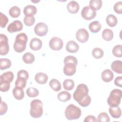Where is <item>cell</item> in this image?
<instances>
[{
    "label": "cell",
    "instance_id": "cell-47",
    "mask_svg": "<svg viewBox=\"0 0 122 122\" xmlns=\"http://www.w3.org/2000/svg\"><path fill=\"white\" fill-rule=\"evenodd\" d=\"M114 84L117 86H119V87H122V76H118L114 80Z\"/></svg>",
    "mask_w": 122,
    "mask_h": 122
},
{
    "label": "cell",
    "instance_id": "cell-38",
    "mask_svg": "<svg viewBox=\"0 0 122 122\" xmlns=\"http://www.w3.org/2000/svg\"><path fill=\"white\" fill-rule=\"evenodd\" d=\"M10 88V82L5 81H0V90L2 92H6Z\"/></svg>",
    "mask_w": 122,
    "mask_h": 122
},
{
    "label": "cell",
    "instance_id": "cell-23",
    "mask_svg": "<svg viewBox=\"0 0 122 122\" xmlns=\"http://www.w3.org/2000/svg\"><path fill=\"white\" fill-rule=\"evenodd\" d=\"M58 99L62 102H66L69 101L71 98V94L68 92L62 91L58 93Z\"/></svg>",
    "mask_w": 122,
    "mask_h": 122
},
{
    "label": "cell",
    "instance_id": "cell-4",
    "mask_svg": "<svg viewBox=\"0 0 122 122\" xmlns=\"http://www.w3.org/2000/svg\"><path fill=\"white\" fill-rule=\"evenodd\" d=\"M81 113L80 108L72 104L69 105L65 111V117L69 120L79 119L81 116Z\"/></svg>",
    "mask_w": 122,
    "mask_h": 122
},
{
    "label": "cell",
    "instance_id": "cell-17",
    "mask_svg": "<svg viewBox=\"0 0 122 122\" xmlns=\"http://www.w3.org/2000/svg\"><path fill=\"white\" fill-rule=\"evenodd\" d=\"M48 75L43 72H38L35 76V80L36 81L40 84H44L46 83L48 81Z\"/></svg>",
    "mask_w": 122,
    "mask_h": 122
},
{
    "label": "cell",
    "instance_id": "cell-27",
    "mask_svg": "<svg viewBox=\"0 0 122 122\" xmlns=\"http://www.w3.org/2000/svg\"><path fill=\"white\" fill-rule=\"evenodd\" d=\"M102 37L106 41H111L113 37V31L109 29H105L102 32Z\"/></svg>",
    "mask_w": 122,
    "mask_h": 122
},
{
    "label": "cell",
    "instance_id": "cell-37",
    "mask_svg": "<svg viewBox=\"0 0 122 122\" xmlns=\"http://www.w3.org/2000/svg\"><path fill=\"white\" fill-rule=\"evenodd\" d=\"M26 94L30 97H36L39 94L38 90L34 87H30L26 90Z\"/></svg>",
    "mask_w": 122,
    "mask_h": 122
},
{
    "label": "cell",
    "instance_id": "cell-26",
    "mask_svg": "<svg viewBox=\"0 0 122 122\" xmlns=\"http://www.w3.org/2000/svg\"><path fill=\"white\" fill-rule=\"evenodd\" d=\"M49 85L50 87L55 92H59L61 88L60 82L56 79H51L49 82Z\"/></svg>",
    "mask_w": 122,
    "mask_h": 122
},
{
    "label": "cell",
    "instance_id": "cell-5",
    "mask_svg": "<svg viewBox=\"0 0 122 122\" xmlns=\"http://www.w3.org/2000/svg\"><path fill=\"white\" fill-rule=\"evenodd\" d=\"M88 92L89 89L87 86L83 83L80 84L77 86L73 93V99L78 102L88 94Z\"/></svg>",
    "mask_w": 122,
    "mask_h": 122
},
{
    "label": "cell",
    "instance_id": "cell-19",
    "mask_svg": "<svg viewBox=\"0 0 122 122\" xmlns=\"http://www.w3.org/2000/svg\"><path fill=\"white\" fill-rule=\"evenodd\" d=\"M109 112L112 117L115 119L119 118L121 116L122 111L119 106L116 107H110L109 109Z\"/></svg>",
    "mask_w": 122,
    "mask_h": 122
},
{
    "label": "cell",
    "instance_id": "cell-15",
    "mask_svg": "<svg viewBox=\"0 0 122 122\" xmlns=\"http://www.w3.org/2000/svg\"><path fill=\"white\" fill-rule=\"evenodd\" d=\"M66 49L69 52L75 53L78 51L79 46L74 41H70L67 43Z\"/></svg>",
    "mask_w": 122,
    "mask_h": 122
},
{
    "label": "cell",
    "instance_id": "cell-46",
    "mask_svg": "<svg viewBox=\"0 0 122 122\" xmlns=\"http://www.w3.org/2000/svg\"><path fill=\"white\" fill-rule=\"evenodd\" d=\"M84 122H97L96 118L93 116V115H88L86 116L84 120Z\"/></svg>",
    "mask_w": 122,
    "mask_h": 122
},
{
    "label": "cell",
    "instance_id": "cell-40",
    "mask_svg": "<svg viewBox=\"0 0 122 122\" xmlns=\"http://www.w3.org/2000/svg\"><path fill=\"white\" fill-rule=\"evenodd\" d=\"M91 102V97L88 94L82 100L79 102L78 103L81 106L85 107L89 106Z\"/></svg>",
    "mask_w": 122,
    "mask_h": 122
},
{
    "label": "cell",
    "instance_id": "cell-41",
    "mask_svg": "<svg viewBox=\"0 0 122 122\" xmlns=\"http://www.w3.org/2000/svg\"><path fill=\"white\" fill-rule=\"evenodd\" d=\"M9 21L8 18L3 13H0V25L1 28H4Z\"/></svg>",
    "mask_w": 122,
    "mask_h": 122
},
{
    "label": "cell",
    "instance_id": "cell-12",
    "mask_svg": "<svg viewBox=\"0 0 122 122\" xmlns=\"http://www.w3.org/2000/svg\"><path fill=\"white\" fill-rule=\"evenodd\" d=\"M63 67L64 74L67 76L73 75L76 71V65L73 63H66Z\"/></svg>",
    "mask_w": 122,
    "mask_h": 122
},
{
    "label": "cell",
    "instance_id": "cell-2",
    "mask_svg": "<svg viewBox=\"0 0 122 122\" xmlns=\"http://www.w3.org/2000/svg\"><path fill=\"white\" fill-rule=\"evenodd\" d=\"M42 102L41 100L34 99L31 102L30 114L34 118L41 117L43 114Z\"/></svg>",
    "mask_w": 122,
    "mask_h": 122
},
{
    "label": "cell",
    "instance_id": "cell-33",
    "mask_svg": "<svg viewBox=\"0 0 122 122\" xmlns=\"http://www.w3.org/2000/svg\"><path fill=\"white\" fill-rule=\"evenodd\" d=\"M104 54L103 50L100 48H95L92 51V55L94 58L100 59L102 58Z\"/></svg>",
    "mask_w": 122,
    "mask_h": 122
},
{
    "label": "cell",
    "instance_id": "cell-14",
    "mask_svg": "<svg viewBox=\"0 0 122 122\" xmlns=\"http://www.w3.org/2000/svg\"><path fill=\"white\" fill-rule=\"evenodd\" d=\"M80 8L79 3L74 0L70 1L67 5V9L68 11L72 14L78 12Z\"/></svg>",
    "mask_w": 122,
    "mask_h": 122
},
{
    "label": "cell",
    "instance_id": "cell-3",
    "mask_svg": "<svg viewBox=\"0 0 122 122\" xmlns=\"http://www.w3.org/2000/svg\"><path fill=\"white\" fill-rule=\"evenodd\" d=\"M122 96V91L119 89L112 90L107 99V103L110 107H116L119 105Z\"/></svg>",
    "mask_w": 122,
    "mask_h": 122
},
{
    "label": "cell",
    "instance_id": "cell-39",
    "mask_svg": "<svg viewBox=\"0 0 122 122\" xmlns=\"http://www.w3.org/2000/svg\"><path fill=\"white\" fill-rule=\"evenodd\" d=\"M113 55L117 57H122V45H117L115 46L112 51Z\"/></svg>",
    "mask_w": 122,
    "mask_h": 122
},
{
    "label": "cell",
    "instance_id": "cell-10",
    "mask_svg": "<svg viewBox=\"0 0 122 122\" xmlns=\"http://www.w3.org/2000/svg\"><path fill=\"white\" fill-rule=\"evenodd\" d=\"M76 38L79 42L84 43L89 39V34L86 29L81 28L79 29L76 32Z\"/></svg>",
    "mask_w": 122,
    "mask_h": 122
},
{
    "label": "cell",
    "instance_id": "cell-32",
    "mask_svg": "<svg viewBox=\"0 0 122 122\" xmlns=\"http://www.w3.org/2000/svg\"><path fill=\"white\" fill-rule=\"evenodd\" d=\"M63 86L66 90L71 91L74 87V81L71 79H66L63 81Z\"/></svg>",
    "mask_w": 122,
    "mask_h": 122
},
{
    "label": "cell",
    "instance_id": "cell-25",
    "mask_svg": "<svg viewBox=\"0 0 122 122\" xmlns=\"http://www.w3.org/2000/svg\"><path fill=\"white\" fill-rule=\"evenodd\" d=\"M106 21L110 27H113L117 25L118 20L116 17L114 15L109 14L106 18Z\"/></svg>",
    "mask_w": 122,
    "mask_h": 122
},
{
    "label": "cell",
    "instance_id": "cell-31",
    "mask_svg": "<svg viewBox=\"0 0 122 122\" xmlns=\"http://www.w3.org/2000/svg\"><path fill=\"white\" fill-rule=\"evenodd\" d=\"M20 14V9L18 6H13L9 10V14L12 18H18Z\"/></svg>",
    "mask_w": 122,
    "mask_h": 122
},
{
    "label": "cell",
    "instance_id": "cell-18",
    "mask_svg": "<svg viewBox=\"0 0 122 122\" xmlns=\"http://www.w3.org/2000/svg\"><path fill=\"white\" fill-rule=\"evenodd\" d=\"M12 93L14 97L17 100H21L24 97V92L23 89L15 86L13 89Z\"/></svg>",
    "mask_w": 122,
    "mask_h": 122
},
{
    "label": "cell",
    "instance_id": "cell-36",
    "mask_svg": "<svg viewBox=\"0 0 122 122\" xmlns=\"http://www.w3.org/2000/svg\"><path fill=\"white\" fill-rule=\"evenodd\" d=\"M24 23L27 26H31L33 25L35 21V18L33 16L27 15L24 18Z\"/></svg>",
    "mask_w": 122,
    "mask_h": 122
},
{
    "label": "cell",
    "instance_id": "cell-24",
    "mask_svg": "<svg viewBox=\"0 0 122 122\" xmlns=\"http://www.w3.org/2000/svg\"><path fill=\"white\" fill-rule=\"evenodd\" d=\"M102 4V2L101 0H91L89 2V7L94 11L100 10Z\"/></svg>",
    "mask_w": 122,
    "mask_h": 122
},
{
    "label": "cell",
    "instance_id": "cell-8",
    "mask_svg": "<svg viewBox=\"0 0 122 122\" xmlns=\"http://www.w3.org/2000/svg\"><path fill=\"white\" fill-rule=\"evenodd\" d=\"M82 17L86 20H91L95 18L96 15V11L92 10L89 6L84 7L81 11Z\"/></svg>",
    "mask_w": 122,
    "mask_h": 122
},
{
    "label": "cell",
    "instance_id": "cell-1",
    "mask_svg": "<svg viewBox=\"0 0 122 122\" xmlns=\"http://www.w3.org/2000/svg\"><path fill=\"white\" fill-rule=\"evenodd\" d=\"M28 41L27 35L25 33L18 34L15 39V41L13 45L14 50L17 52L23 51L26 48V44Z\"/></svg>",
    "mask_w": 122,
    "mask_h": 122
},
{
    "label": "cell",
    "instance_id": "cell-43",
    "mask_svg": "<svg viewBox=\"0 0 122 122\" xmlns=\"http://www.w3.org/2000/svg\"><path fill=\"white\" fill-rule=\"evenodd\" d=\"M113 10L115 12L118 14L122 13V2H117L113 6Z\"/></svg>",
    "mask_w": 122,
    "mask_h": 122
},
{
    "label": "cell",
    "instance_id": "cell-21",
    "mask_svg": "<svg viewBox=\"0 0 122 122\" xmlns=\"http://www.w3.org/2000/svg\"><path fill=\"white\" fill-rule=\"evenodd\" d=\"M37 8L32 5H28L25 6L23 9V13L25 16H33L37 13Z\"/></svg>",
    "mask_w": 122,
    "mask_h": 122
},
{
    "label": "cell",
    "instance_id": "cell-34",
    "mask_svg": "<svg viewBox=\"0 0 122 122\" xmlns=\"http://www.w3.org/2000/svg\"><path fill=\"white\" fill-rule=\"evenodd\" d=\"M27 80V79L23 77H17L15 82V86L19 87L22 89L24 88L26 85Z\"/></svg>",
    "mask_w": 122,
    "mask_h": 122
},
{
    "label": "cell",
    "instance_id": "cell-20",
    "mask_svg": "<svg viewBox=\"0 0 122 122\" xmlns=\"http://www.w3.org/2000/svg\"><path fill=\"white\" fill-rule=\"evenodd\" d=\"M102 28L101 23L97 20L93 21L89 25V29L93 33H97L99 32Z\"/></svg>",
    "mask_w": 122,
    "mask_h": 122
},
{
    "label": "cell",
    "instance_id": "cell-44",
    "mask_svg": "<svg viewBox=\"0 0 122 122\" xmlns=\"http://www.w3.org/2000/svg\"><path fill=\"white\" fill-rule=\"evenodd\" d=\"M8 110V105L4 102L1 101L0 107V115H2L6 113Z\"/></svg>",
    "mask_w": 122,
    "mask_h": 122
},
{
    "label": "cell",
    "instance_id": "cell-16",
    "mask_svg": "<svg viewBox=\"0 0 122 122\" xmlns=\"http://www.w3.org/2000/svg\"><path fill=\"white\" fill-rule=\"evenodd\" d=\"M101 77L103 81L106 82H109L112 80L113 79L114 75L111 70L109 69H106L104 70L102 72Z\"/></svg>",
    "mask_w": 122,
    "mask_h": 122
},
{
    "label": "cell",
    "instance_id": "cell-45",
    "mask_svg": "<svg viewBox=\"0 0 122 122\" xmlns=\"http://www.w3.org/2000/svg\"><path fill=\"white\" fill-rule=\"evenodd\" d=\"M29 76V75L28 72L24 70H21L17 73V77H23L28 80Z\"/></svg>",
    "mask_w": 122,
    "mask_h": 122
},
{
    "label": "cell",
    "instance_id": "cell-6",
    "mask_svg": "<svg viewBox=\"0 0 122 122\" xmlns=\"http://www.w3.org/2000/svg\"><path fill=\"white\" fill-rule=\"evenodd\" d=\"M9 51V45L8 37L4 34L0 35V54L5 55Z\"/></svg>",
    "mask_w": 122,
    "mask_h": 122
},
{
    "label": "cell",
    "instance_id": "cell-13",
    "mask_svg": "<svg viewBox=\"0 0 122 122\" xmlns=\"http://www.w3.org/2000/svg\"><path fill=\"white\" fill-rule=\"evenodd\" d=\"M42 43L41 41L37 38H34L32 39L30 42V47L33 51H38L42 47Z\"/></svg>",
    "mask_w": 122,
    "mask_h": 122
},
{
    "label": "cell",
    "instance_id": "cell-11",
    "mask_svg": "<svg viewBox=\"0 0 122 122\" xmlns=\"http://www.w3.org/2000/svg\"><path fill=\"white\" fill-rule=\"evenodd\" d=\"M22 28V22L20 20H15L8 25L7 30L10 33H13L21 30Z\"/></svg>",
    "mask_w": 122,
    "mask_h": 122
},
{
    "label": "cell",
    "instance_id": "cell-22",
    "mask_svg": "<svg viewBox=\"0 0 122 122\" xmlns=\"http://www.w3.org/2000/svg\"><path fill=\"white\" fill-rule=\"evenodd\" d=\"M111 68L114 72L119 73H122V62L120 60H116L113 61L111 64Z\"/></svg>",
    "mask_w": 122,
    "mask_h": 122
},
{
    "label": "cell",
    "instance_id": "cell-9",
    "mask_svg": "<svg viewBox=\"0 0 122 122\" xmlns=\"http://www.w3.org/2000/svg\"><path fill=\"white\" fill-rule=\"evenodd\" d=\"M48 31V27L47 24L43 22L37 23L34 28V32L36 35L39 36H44L47 34Z\"/></svg>",
    "mask_w": 122,
    "mask_h": 122
},
{
    "label": "cell",
    "instance_id": "cell-35",
    "mask_svg": "<svg viewBox=\"0 0 122 122\" xmlns=\"http://www.w3.org/2000/svg\"><path fill=\"white\" fill-rule=\"evenodd\" d=\"M110 118L108 114L105 112H101L98 116L97 121L100 122H109Z\"/></svg>",
    "mask_w": 122,
    "mask_h": 122
},
{
    "label": "cell",
    "instance_id": "cell-42",
    "mask_svg": "<svg viewBox=\"0 0 122 122\" xmlns=\"http://www.w3.org/2000/svg\"><path fill=\"white\" fill-rule=\"evenodd\" d=\"M73 63L75 64L76 66L78 64V60L76 57L73 56L69 55L65 57L64 59V63L65 64L66 63Z\"/></svg>",
    "mask_w": 122,
    "mask_h": 122
},
{
    "label": "cell",
    "instance_id": "cell-28",
    "mask_svg": "<svg viewBox=\"0 0 122 122\" xmlns=\"http://www.w3.org/2000/svg\"><path fill=\"white\" fill-rule=\"evenodd\" d=\"M14 79V74L12 71H7L2 73L0 76V81H5L11 82Z\"/></svg>",
    "mask_w": 122,
    "mask_h": 122
},
{
    "label": "cell",
    "instance_id": "cell-29",
    "mask_svg": "<svg viewBox=\"0 0 122 122\" xmlns=\"http://www.w3.org/2000/svg\"><path fill=\"white\" fill-rule=\"evenodd\" d=\"M23 61L27 64H31L35 61L34 55L30 52H26L22 56Z\"/></svg>",
    "mask_w": 122,
    "mask_h": 122
},
{
    "label": "cell",
    "instance_id": "cell-7",
    "mask_svg": "<svg viewBox=\"0 0 122 122\" xmlns=\"http://www.w3.org/2000/svg\"><path fill=\"white\" fill-rule=\"evenodd\" d=\"M49 46L53 51H59L62 49L63 42L62 39L57 37H52L49 41Z\"/></svg>",
    "mask_w": 122,
    "mask_h": 122
},
{
    "label": "cell",
    "instance_id": "cell-30",
    "mask_svg": "<svg viewBox=\"0 0 122 122\" xmlns=\"http://www.w3.org/2000/svg\"><path fill=\"white\" fill-rule=\"evenodd\" d=\"M11 65V61L7 58L0 59V69L1 70H6L9 68Z\"/></svg>",
    "mask_w": 122,
    "mask_h": 122
}]
</instances>
